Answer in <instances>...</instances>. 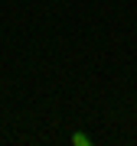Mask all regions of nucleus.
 <instances>
[{
    "label": "nucleus",
    "instance_id": "nucleus-1",
    "mask_svg": "<svg viewBox=\"0 0 137 146\" xmlns=\"http://www.w3.org/2000/svg\"><path fill=\"white\" fill-rule=\"evenodd\" d=\"M72 143H75V146H91V140H88L85 133H75V136H72Z\"/></svg>",
    "mask_w": 137,
    "mask_h": 146
}]
</instances>
